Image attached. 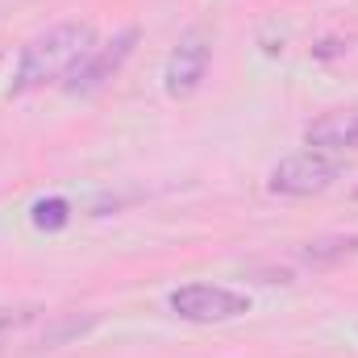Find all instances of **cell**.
Returning a JSON list of instances; mask_svg holds the SVG:
<instances>
[{
    "mask_svg": "<svg viewBox=\"0 0 358 358\" xmlns=\"http://www.w3.org/2000/svg\"><path fill=\"white\" fill-rule=\"evenodd\" d=\"M92 50H96V29L88 21L50 25L46 34H38L21 50V63H17L13 84H8V96H25V92H38L46 84H55V80H67Z\"/></svg>",
    "mask_w": 358,
    "mask_h": 358,
    "instance_id": "6da1fadb",
    "label": "cell"
},
{
    "mask_svg": "<svg viewBox=\"0 0 358 358\" xmlns=\"http://www.w3.org/2000/svg\"><path fill=\"white\" fill-rule=\"evenodd\" d=\"M171 313L192 321V325H221V321H238L250 313V296L246 292H234V287H221V283H187L176 287L167 296Z\"/></svg>",
    "mask_w": 358,
    "mask_h": 358,
    "instance_id": "7a4b0ae2",
    "label": "cell"
},
{
    "mask_svg": "<svg viewBox=\"0 0 358 358\" xmlns=\"http://www.w3.org/2000/svg\"><path fill=\"white\" fill-rule=\"evenodd\" d=\"M342 179V163L325 150H300L275 163L271 171V192L275 196H321Z\"/></svg>",
    "mask_w": 358,
    "mask_h": 358,
    "instance_id": "3957f363",
    "label": "cell"
},
{
    "mask_svg": "<svg viewBox=\"0 0 358 358\" xmlns=\"http://www.w3.org/2000/svg\"><path fill=\"white\" fill-rule=\"evenodd\" d=\"M208 63H213V38L204 29H187L179 38V46L167 59V71H163V88L171 100H187L196 96L204 76H208Z\"/></svg>",
    "mask_w": 358,
    "mask_h": 358,
    "instance_id": "277c9868",
    "label": "cell"
},
{
    "mask_svg": "<svg viewBox=\"0 0 358 358\" xmlns=\"http://www.w3.org/2000/svg\"><path fill=\"white\" fill-rule=\"evenodd\" d=\"M134 46H138V29L129 25V29H121L117 38H108L104 46H96L88 59L67 76L63 92H67V96H92V92H100L121 67H125V59L134 55Z\"/></svg>",
    "mask_w": 358,
    "mask_h": 358,
    "instance_id": "5b68a950",
    "label": "cell"
},
{
    "mask_svg": "<svg viewBox=\"0 0 358 358\" xmlns=\"http://www.w3.org/2000/svg\"><path fill=\"white\" fill-rule=\"evenodd\" d=\"M304 142L313 150L338 155V150H358V108H334L317 121L304 125Z\"/></svg>",
    "mask_w": 358,
    "mask_h": 358,
    "instance_id": "8992f818",
    "label": "cell"
},
{
    "mask_svg": "<svg viewBox=\"0 0 358 358\" xmlns=\"http://www.w3.org/2000/svg\"><path fill=\"white\" fill-rule=\"evenodd\" d=\"M350 255H358V238H317L300 250V259L308 267H329V263H342Z\"/></svg>",
    "mask_w": 358,
    "mask_h": 358,
    "instance_id": "52a82bcc",
    "label": "cell"
},
{
    "mask_svg": "<svg viewBox=\"0 0 358 358\" xmlns=\"http://www.w3.org/2000/svg\"><path fill=\"white\" fill-rule=\"evenodd\" d=\"M29 221H34V229H42V234H59V229L71 225V204H67L63 196H46V200H38V204L29 208Z\"/></svg>",
    "mask_w": 358,
    "mask_h": 358,
    "instance_id": "ba28073f",
    "label": "cell"
},
{
    "mask_svg": "<svg viewBox=\"0 0 358 358\" xmlns=\"http://www.w3.org/2000/svg\"><path fill=\"white\" fill-rule=\"evenodd\" d=\"M92 325H96V317H84V321H80V317H67L55 334L42 338V346H59V342H67V338H80V334H88Z\"/></svg>",
    "mask_w": 358,
    "mask_h": 358,
    "instance_id": "9c48e42d",
    "label": "cell"
},
{
    "mask_svg": "<svg viewBox=\"0 0 358 358\" xmlns=\"http://www.w3.org/2000/svg\"><path fill=\"white\" fill-rule=\"evenodd\" d=\"M38 317V308L34 304H17V308H0V338L4 334H13V329H21L25 321H34Z\"/></svg>",
    "mask_w": 358,
    "mask_h": 358,
    "instance_id": "30bf717a",
    "label": "cell"
}]
</instances>
